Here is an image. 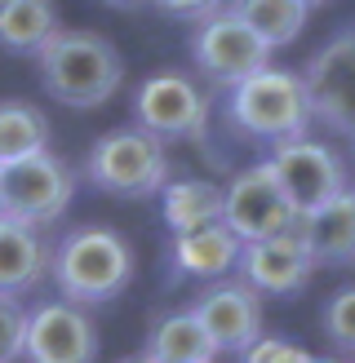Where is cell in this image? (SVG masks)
<instances>
[{
  "instance_id": "cell-1",
  "label": "cell",
  "mask_w": 355,
  "mask_h": 363,
  "mask_svg": "<svg viewBox=\"0 0 355 363\" xmlns=\"http://www.w3.org/2000/svg\"><path fill=\"white\" fill-rule=\"evenodd\" d=\"M36 67H40L45 94L76 111H94V106L111 102L124 80L120 49L106 35L84 27H58L36 49Z\"/></svg>"
},
{
  "instance_id": "cell-2",
  "label": "cell",
  "mask_w": 355,
  "mask_h": 363,
  "mask_svg": "<svg viewBox=\"0 0 355 363\" xmlns=\"http://www.w3.org/2000/svg\"><path fill=\"white\" fill-rule=\"evenodd\" d=\"M49 279L71 306H106L133 279V248L111 226H76L49 252Z\"/></svg>"
},
{
  "instance_id": "cell-3",
  "label": "cell",
  "mask_w": 355,
  "mask_h": 363,
  "mask_svg": "<svg viewBox=\"0 0 355 363\" xmlns=\"http://www.w3.org/2000/svg\"><path fill=\"white\" fill-rule=\"evenodd\" d=\"M226 120H231V129H240L244 138H258V142L302 138L311 124L302 76L266 62L262 71L226 89Z\"/></svg>"
},
{
  "instance_id": "cell-4",
  "label": "cell",
  "mask_w": 355,
  "mask_h": 363,
  "mask_svg": "<svg viewBox=\"0 0 355 363\" xmlns=\"http://www.w3.org/2000/svg\"><path fill=\"white\" fill-rule=\"evenodd\" d=\"M84 177L89 186H98L102 195H116V199L160 195V186L169 182L165 142L151 138L147 129H138V124L133 129H111L89 147Z\"/></svg>"
},
{
  "instance_id": "cell-5",
  "label": "cell",
  "mask_w": 355,
  "mask_h": 363,
  "mask_svg": "<svg viewBox=\"0 0 355 363\" xmlns=\"http://www.w3.org/2000/svg\"><path fill=\"white\" fill-rule=\"evenodd\" d=\"M271 53L275 49L266 45L240 13H231L226 5L218 13L200 18L195 31H191V62H195V71H200L209 84H218V89H231L244 76L262 71L266 62H271Z\"/></svg>"
},
{
  "instance_id": "cell-6",
  "label": "cell",
  "mask_w": 355,
  "mask_h": 363,
  "mask_svg": "<svg viewBox=\"0 0 355 363\" xmlns=\"http://www.w3.org/2000/svg\"><path fill=\"white\" fill-rule=\"evenodd\" d=\"M76 195V173L53 151H36L27 160L0 164V213L23 217L31 226H53Z\"/></svg>"
},
{
  "instance_id": "cell-7",
  "label": "cell",
  "mask_w": 355,
  "mask_h": 363,
  "mask_svg": "<svg viewBox=\"0 0 355 363\" xmlns=\"http://www.w3.org/2000/svg\"><path fill=\"white\" fill-rule=\"evenodd\" d=\"M297 76L307 89L311 120L342 138H355V27L329 35Z\"/></svg>"
},
{
  "instance_id": "cell-8",
  "label": "cell",
  "mask_w": 355,
  "mask_h": 363,
  "mask_svg": "<svg viewBox=\"0 0 355 363\" xmlns=\"http://www.w3.org/2000/svg\"><path fill=\"white\" fill-rule=\"evenodd\" d=\"M133 120L160 142H200L209 129V98L182 71H155L133 94Z\"/></svg>"
},
{
  "instance_id": "cell-9",
  "label": "cell",
  "mask_w": 355,
  "mask_h": 363,
  "mask_svg": "<svg viewBox=\"0 0 355 363\" xmlns=\"http://www.w3.org/2000/svg\"><path fill=\"white\" fill-rule=\"evenodd\" d=\"M222 226L236 235L240 244L266 240L297 226V208L289 204V195L280 191V182L271 173V164H248L222 186Z\"/></svg>"
},
{
  "instance_id": "cell-10",
  "label": "cell",
  "mask_w": 355,
  "mask_h": 363,
  "mask_svg": "<svg viewBox=\"0 0 355 363\" xmlns=\"http://www.w3.org/2000/svg\"><path fill=\"white\" fill-rule=\"evenodd\" d=\"M266 164H271L280 191L289 195V204L297 208V217L320 208L337 191H346V164H342V155H337L333 147H324V142L307 138V133L271 142Z\"/></svg>"
},
{
  "instance_id": "cell-11",
  "label": "cell",
  "mask_w": 355,
  "mask_h": 363,
  "mask_svg": "<svg viewBox=\"0 0 355 363\" xmlns=\"http://www.w3.org/2000/svg\"><path fill=\"white\" fill-rule=\"evenodd\" d=\"M23 359L27 363H94L98 328L89 311L71 301H40L36 311H27Z\"/></svg>"
},
{
  "instance_id": "cell-12",
  "label": "cell",
  "mask_w": 355,
  "mask_h": 363,
  "mask_svg": "<svg viewBox=\"0 0 355 363\" xmlns=\"http://www.w3.org/2000/svg\"><path fill=\"white\" fill-rule=\"evenodd\" d=\"M236 270L258 297H293V293H302V288L311 284L315 257H311L307 240H302V230L289 226L280 235H266V240L244 244Z\"/></svg>"
},
{
  "instance_id": "cell-13",
  "label": "cell",
  "mask_w": 355,
  "mask_h": 363,
  "mask_svg": "<svg viewBox=\"0 0 355 363\" xmlns=\"http://www.w3.org/2000/svg\"><path fill=\"white\" fill-rule=\"evenodd\" d=\"M191 315L204 323L218 354H240L262 337V297L244 279H218L191 301Z\"/></svg>"
},
{
  "instance_id": "cell-14",
  "label": "cell",
  "mask_w": 355,
  "mask_h": 363,
  "mask_svg": "<svg viewBox=\"0 0 355 363\" xmlns=\"http://www.w3.org/2000/svg\"><path fill=\"white\" fill-rule=\"evenodd\" d=\"M49 240L40 226L0 213V297H27L49 279Z\"/></svg>"
},
{
  "instance_id": "cell-15",
  "label": "cell",
  "mask_w": 355,
  "mask_h": 363,
  "mask_svg": "<svg viewBox=\"0 0 355 363\" xmlns=\"http://www.w3.org/2000/svg\"><path fill=\"white\" fill-rule=\"evenodd\" d=\"M297 230L307 240L315 266H346L355 262V191H337L320 208L297 217Z\"/></svg>"
},
{
  "instance_id": "cell-16",
  "label": "cell",
  "mask_w": 355,
  "mask_h": 363,
  "mask_svg": "<svg viewBox=\"0 0 355 363\" xmlns=\"http://www.w3.org/2000/svg\"><path fill=\"white\" fill-rule=\"evenodd\" d=\"M240 240L231 235L222 222H209V226H195L173 235V266L191 279H222L236 270L240 262Z\"/></svg>"
},
{
  "instance_id": "cell-17",
  "label": "cell",
  "mask_w": 355,
  "mask_h": 363,
  "mask_svg": "<svg viewBox=\"0 0 355 363\" xmlns=\"http://www.w3.org/2000/svg\"><path fill=\"white\" fill-rule=\"evenodd\" d=\"M147 354L151 363H213L218 359V346L209 341L204 323L191 311H169L151 323L147 333Z\"/></svg>"
},
{
  "instance_id": "cell-18",
  "label": "cell",
  "mask_w": 355,
  "mask_h": 363,
  "mask_svg": "<svg viewBox=\"0 0 355 363\" xmlns=\"http://www.w3.org/2000/svg\"><path fill=\"white\" fill-rule=\"evenodd\" d=\"M160 213L173 235L222 222V186L209 177H178L160 186Z\"/></svg>"
},
{
  "instance_id": "cell-19",
  "label": "cell",
  "mask_w": 355,
  "mask_h": 363,
  "mask_svg": "<svg viewBox=\"0 0 355 363\" xmlns=\"http://www.w3.org/2000/svg\"><path fill=\"white\" fill-rule=\"evenodd\" d=\"M58 31L53 0H0V49L36 53Z\"/></svg>"
},
{
  "instance_id": "cell-20",
  "label": "cell",
  "mask_w": 355,
  "mask_h": 363,
  "mask_svg": "<svg viewBox=\"0 0 355 363\" xmlns=\"http://www.w3.org/2000/svg\"><path fill=\"white\" fill-rule=\"evenodd\" d=\"M49 151V116L31 102H0V164Z\"/></svg>"
},
{
  "instance_id": "cell-21",
  "label": "cell",
  "mask_w": 355,
  "mask_h": 363,
  "mask_svg": "<svg viewBox=\"0 0 355 363\" xmlns=\"http://www.w3.org/2000/svg\"><path fill=\"white\" fill-rule=\"evenodd\" d=\"M226 9L240 13L271 49L293 45L302 35V27H307V13H311L302 0H231Z\"/></svg>"
},
{
  "instance_id": "cell-22",
  "label": "cell",
  "mask_w": 355,
  "mask_h": 363,
  "mask_svg": "<svg viewBox=\"0 0 355 363\" xmlns=\"http://www.w3.org/2000/svg\"><path fill=\"white\" fill-rule=\"evenodd\" d=\"M324 337L333 341V346H342L355 354V284L337 288V293L329 297L324 306Z\"/></svg>"
},
{
  "instance_id": "cell-23",
  "label": "cell",
  "mask_w": 355,
  "mask_h": 363,
  "mask_svg": "<svg viewBox=\"0 0 355 363\" xmlns=\"http://www.w3.org/2000/svg\"><path fill=\"white\" fill-rule=\"evenodd\" d=\"M23 337H27V311L18 297H0V363L23 359Z\"/></svg>"
},
{
  "instance_id": "cell-24",
  "label": "cell",
  "mask_w": 355,
  "mask_h": 363,
  "mask_svg": "<svg viewBox=\"0 0 355 363\" xmlns=\"http://www.w3.org/2000/svg\"><path fill=\"white\" fill-rule=\"evenodd\" d=\"M244 363H307L311 350H302L293 346V341H284V337H258L248 350H240Z\"/></svg>"
},
{
  "instance_id": "cell-25",
  "label": "cell",
  "mask_w": 355,
  "mask_h": 363,
  "mask_svg": "<svg viewBox=\"0 0 355 363\" xmlns=\"http://www.w3.org/2000/svg\"><path fill=\"white\" fill-rule=\"evenodd\" d=\"M151 5L160 13H169V18H182V23H200V18L218 13L226 0H151Z\"/></svg>"
},
{
  "instance_id": "cell-26",
  "label": "cell",
  "mask_w": 355,
  "mask_h": 363,
  "mask_svg": "<svg viewBox=\"0 0 355 363\" xmlns=\"http://www.w3.org/2000/svg\"><path fill=\"white\" fill-rule=\"evenodd\" d=\"M106 9H138V5H147V0H102Z\"/></svg>"
},
{
  "instance_id": "cell-27",
  "label": "cell",
  "mask_w": 355,
  "mask_h": 363,
  "mask_svg": "<svg viewBox=\"0 0 355 363\" xmlns=\"http://www.w3.org/2000/svg\"><path fill=\"white\" fill-rule=\"evenodd\" d=\"M307 363H342V359H324V354H311Z\"/></svg>"
},
{
  "instance_id": "cell-28",
  "label": "cell",
  "mask_w": 355,
  "mask_h": 363,
  "mask_svg": "<svg viewBox=\"0 0 355 363\" xmlns=\"http://www.w3.org/2000/svg\"><path fill=\"white\" fill-rule=\"evenodd\" d=\"M120 363H151L147 354H133V359H120Z\"/></svg>"
},
{
  "instance_id": "cell-29",
  "label": "cell",
  "mask_w": 355,
  "mask_h": 363,
  "mask_svg": "<svg viewBox=\"0 0 355 363\" xmlns=\"http://www.w3.org/2000/svg\"><path fill=\"white\" fill-rule=\"evenodd\" d=\"M302 5H307V9H315V5H324V0H302Z\"/></svg>"
}]
</instances>
